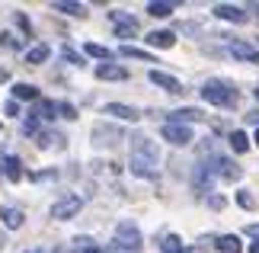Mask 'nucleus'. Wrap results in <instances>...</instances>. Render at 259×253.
<instances>
[{"label": "nucleus", "instance_id": "f257e3e1", "mask_svg": "<svg viewBox=\"0 0 259 253\" xmlns=\"http://www.w3.org/2000/svg\"><path fill=\"white\" fill-rule=\"evenodd\" d=\"M202 99H205V103H211V106L231 109V106H237L240 93H237L234 84H227V80H221V77H211V80H205V84H202Z\"/></svg>", "mask_w": 259, "mask_h": 253}, {"label": "nucleus", "instance_id": "f03ea898", "mask_svg": "<svg viewBox=\"0 0 259 253\" xmlns=\"http://www.w3.org/2000/svg\"><path fill=\"white\" fill-rule=\"evenodd\" d=\"M112 247L118 253H141L144 250L141 228H138L135 221H118V225H115V237H112Z\"/></svg>", "mask_w": 259, "mask_h": 253}, {"label": "nucleus", "instance_id": "7ed1b4c3", "mask_svg": "<svg viewBox=\"0 0 259 253\" xmlns=\"http://www.w3.org/2000/svg\"><path fill=\"white\" fill-rule=\"evenodd\" d=\"M80 208H83V199L77 196V192H67V196H61L52 208H48V215L55 221H71V218L80 215Z\"/></svg>", "mask_w": 259, "mask_h": 253}, {"label": "nucleus", "instance_id": "20e7f679", "mask_svg": "<svg viewBox=\"0 0 259 253\" xmlns=\"http://www.w3.org/2000/svg\"><path fill=\"white\" fill-rule=\"evenodd\" d=\"M132 154L151 160V164H160V148H157V141H151L147 135H135L132 138Z\"/></svg>", "mask_w": 259, "mask_h": 253}, {"label": "nucleus", "instance_id": "39448f33", "mask_svg": "<svg viewBox=\"0 0 259 253\" xmlns=\"http://www.w3.org/2000/svg\"><path fill=\"white\" fill-rule=\"evenodd\" d=\"M160 135H163V141H170L173 148L192 144V128H189V125H173V122H166V125L160 128Z\"/></svg>", "mask_w": 259, "mask_h": 253}, {"label": "nucleus", "instance_id": "423d86ee", "mask_svg": "<svg viewBox=\"0 0 259 253\" xmlns=\"http://www.w3.org/2000/svg\"><path fill=\"white\" fill-rule=\"evenodd\" d=\"M128 170H132V176H138V179H157L160 176V164H151V160H144L138 154L128 157Z\"/></svg>", "mask_w": 259, "mask_h": 253}, {"label": "nucleus", "instance_id": "0eeeda50", "mask_svg": "<svg viewBox=\"0 0 259 253\" xmlns=\"http://www.w3.org/2000/svg\"><path fill=\"white\" fill-rule=\"evenodd\" d=\"M211 13L218 19H224V23H234V26H243L246 19H250V13H246L243 7H237V4H214Z\"/></svg>", "mask_w": 259, "mask_h": 253}, {"label": "nucleus", "instance_id": "6e6552de", "mask_svg": "<svg viewBox=\"0 0 259 253\" xmlns=\"http://www.w3.org/2000/svg\"><path fill=\"white\" fill-rule=\"evenodd\" d=\"M0 176L10 179V183H19L23 179V160L16 154H0Z\"/></svg>", "mask_w": 259, "mask_h": 253}, {"label": "nucleus", "instance_id": "1a4fd4ad", "mask_svg": "<svg viewBox=\"0 0 259 253\" xmlns=\"http://www.w3.org/2000/svg\"><path fill=\"white\" fill-rule=\"evenodd\" d=\"M211 164H214V176H221L224 183H237V179L243 176V170L237 167L234 160H227V157H214Z\"/></svg>", "mask_w": 259, "mask_h": 253}, {"label": "nucleus", "instance_id": "9d476101", "mask_svg": "<svg viewBox=\"0 0 259 253\" xmlns=\"http://www.w3.org/2000/svg\"><path fill=\"white\" fill-rule=\"evenodd\" d=\"M227 52H231L237 61H246V64H259V48L256 45H250V42H240V39H237V42H231L227 45Z\"/></svg>", "mask_w": 259, "mask_h": 253}, {"label": "nucleus", "instance_id": "9b49d317", "mask_svg": "<svg viewBox=\"0 0 259 253\" xmlns=\"http://www.w3.org/2000/svg\"><path fill=\"white\" fill-rule=\"evenodd\" d=\"M147 80H151L154 87H160V90H166V93H183V84H179V80L173 77V74H166V70H151V74H147Z\"/></svg>", "mask_w": 259, "mask_h": 253}, {"label": "nucleus", "instance_id": "f8f14e48", "mask_svg": "<svg viewBox=\"0 0 259 253\" xmlns=\"http://www.w3.org/2000/svg\"><path fill=\"white\" fill-rule=\"evenodd\" d=\"M90 138H93V144H99V148H103V144H115V141H122V128L99 122V125H93V135H90Z\"/></svg>", "mask_w": 259, "mask_h": 253}, {"label": "nucleus", "instance_id": "ddd939ff", "mask_svg": "<svg viewBox=\"0 0 259 253\" xmlns=\"http://www.w3.org/2000/svg\"><path fill=\"white\" fill-rule=\"evenodd\" d=\"M202 116H205L202 109L186 106V109H173V113H166V122H173V125H192V122H198Z\"/></svg>", "mask_w": 259, "mask_h": 253}, {"label": "nucleus", "instance_id": "4468645a", "mask_svg": "<svg viewBox=\"0 0 259 253\" xmlns=\"http://www.w3.org/2000/svg\"><path fill=\"white\" fill-rule=\"evenodd\" d=\"M0 221H4V228L19 231L26 225V215H23V208H16V205H0Z\"/></svg>", "mask_w": 259, "mask_h": 253}, {"label": "nucleus", "instance_id": "2eb2a0df", "mask_svg": "<svg viewBox=\"0 0 259 253\" xmlns=\"http://www.w3.org/2000/svg\"><path fill=\"white\" fill-rule=\"evenodd\" d=\"M144 42L151 48H173L176 45V32L173 29H154V32L144 35Z\"/></svg>", "mask_w": 259, "mask_h": 253}, {"label": "nucleus", "instance_id": "dca6fc26", "mask_svg": "<svg viewBox=\"0 0 259 253\" xmlns=\"http://www.w3.org/2000/svg\"><path fill=\"white\" fill-rule=\"evenodd\" d=\"M103 113H106V116L122 119V122H138V119H141V113H138L135 106H128V103H106Z\"/></svg>", "mask_w": 259, "mask_h": 253}, {"label": "nucleus", "instance_id": "f3484780", "mask_svg": "<svg viewBox=\"0 0 259 253\" xmlns=\"http://www.w3.org/2000/svg\"><path fill=\"white\" fill-rule=\"evenodd\" d=\"M93 74H96L99 80H128V67L106 61V64H96V70H93Z\"/></svg>", "mask_w": 259, "mask_h": 253}, {"label": "nucleus", "instance_id": "a211bd4d", "mask_svg": "<svg viewBox=\"0 0 259 253\" xmlns=\"http://www.w3.org/2000/svg\"><path fill=\"white\" fill-rule=\"evenodd\" d=\"M10 93H13L16 103H32V99H38V87H35V84H23V80H16V84L10 87Z\"/></svg>", "mask_w": 259, "mask_h": 253}, {"label": "nucleus", "instance_id": "6ab92c4d", "mask_svg": "<svg viewBox=\"0 0 259 253\" xmlns=\"http://www.w3.org/2000/svg\"><path fill=\"white\" fill-rule=\"evenodd\" d=\"M52 10L55 13H64V16H87V7L77 4V0H55Z\"/></svg>", "mask_w": 259, "mask_h": 253}, {"label": "nucleus", "instance_id": "aec40b11", "mask_svg": "<svg viewBox=\"0 0 259 253\" xmlns=\"http://www.w3.org/2000/svg\"><path fill=\"white\" fill-rule=\"evenodd\" d=\"M48 58H52V48H48L45 42H38V45H32L26 52V64H32V67H38V64H45Z\"/></svg>", "mask_w": 259, "mask_h": 253}, {"label": "nucleus", "instance_id": "412c9836", "mask_svg": "<svg viewBox=\"0 0 259 253\" xmlns=\"http://www.w3.org/2000/svg\"><path fill=\"white\" fill-rule=\"evenodd\" d=\"M32 119H38V122H52V119H58V103L38 99V103H35V109H32Z\"/></svg>", "mask_w": 259, "mask_h": 253}, {"label": "nucleus", "instance_id": "4be33fe9", "mask_svg": "<svg viewBox=\"0 0 259 253\" xmlns=\"http://www.w3.org/2000/svg\"><path fill=\"white\" fill-rule=\"evenodd\" d=\"M144 10H147V16H154V19H166V16H173L176 7L170 4V0H151Z\"/></svg>", "mask_w": 259, "mask_h": 253}, {"label": "nucleus", "instance_id": "5701e85b", "mask_svg": "<svg viewBox=\"0 0 259 253\" xmlns=\"http://www.w3.org/2000/svg\"><path fill=\"white\" fill-rule=\"evenodd\" d=\"M227 144H231L234 154H246V151H250V135L237 128V131H231V135H227Z\"/></svg>", "mask_w": 259, "mask_h": 253}, {"label": "nucleus", "instance_id": "b1692460", "mask_svg": "<svg viewBox=\"0 0 259 253\" xmlns=\"http://www.w3.org/2000/svg\"><path fill=\"white\" fill-rule=\"evenodd\" d=\"M118 55H122V58H135V61H144V64H157V58H154L151 52L135 48V45H122V48H118Z\"/></svg>", "mask_w": 259, "mask_h": 253}, {"label": "nucleus", "instance_id": "393cba45", "mask_svg": "<svg viewBox=\"0 0 259 253\" xmlns=\"http://www.w3.org/2000/svg\"><path fill=\"white\" fill-rule=\"evenodd\" d=\"M214 247H218V253H243V244L237 234H221Z\"/></svg>", "mask_w": 259, "mask_h": 253}, {"label": "nucleus", "instance_id": "a878e982", "mask_svg": "<svg viewBox=\"0 0 259 253\" xmlns=\"http://www.w3.org/2000/svg\"><path fill=\"white\" fill-rule=\"evenodd\" d=\"M83 55H90V58H99V61H109V58H112V52H109L106 45H99V42H87L83 45Z\"/></svg>", "mask_w": 259, "mask_h": 253}, {"label": "nucleus", "instance_id": "bb28decb", "mask_svg": "<svg viewBox=\"0 0 259 253\" xmlns=\"http://www.w3.org/2000/svg\"><path fill=\"white\" fill-rule=\"evenodd\" d=\"M0 48H10V52H23V39L7 29V32H0Z\"/></svg>", "mask_w": 259, "mask_h": 253}, {"label": "nucleus", "instance_id": "cd10ccee", "mask_svg": "<svg viewBox=\"0 0 259 253\" xmlns=\"http://www.w3.org/2000/svg\"><path fill=\"white\" fill-rule=\"evenodd\" d=\"M55 141H58V144H61V135H58V131H38V135H35V144L38 148H42V151H48V148H52L55 144Z\"/></svg>", "mask_w": 259, "mask_h": 253}, {"label": "nucleus", "instance_id": "c85d7f7f", "mask_svg": "<svg viewBox=\"0 0 259 253\" xmlns=\"http://www.w3.org/2000/svg\"><path fill=\"white\" fill-rule=\"evenodd\" d=\"M109 19H112V26H138V19L132 13H125V10H112Z\"/></svg>", "mask_w": 259, "mask_h": 253}, {"label": "nucleus", "instance_id": "c756f323", "mask_svg": "<svg viewBox=\"0 0 259 253\" xmlns=\"http://www.w3.org/2000/svg\"><path fill=\"white\" fill-rule=\"evenodd\" d=\"M160 250H163V253H183V240H179L176 234H163Z\"/></svg>", "mask_w": 259, "mask_h": 253}, {"label": "nucleus", "instance_id": "7c9ffc66", "mask_svg": "<svg viewBox=\"0 0 259 253\" xmlns=\"http://www.w3.org/2000/svg\"><path fill=\"white\" fill-rule=\"evenodd\" d=\"M237 205L246 208V211H253V208H256V199L250 196V189H240V192H237Z\"/></svg>", "mask_w": 259, "mask_h": 253}, {"label": "nucleus", "instance_id": "2f4dec72", "mask_svg": "<svg viewBox=\"0 0 259 253\" xmlns=\"http://www.w3.org/2000/svg\"><path fill=\"white\" fill-rule=\"evenodd\" d=\"M61 58H64V61H71V64H77V67H83V55H80V52H74L71 45H64V48H61Z\"/></svg>", "mask_w": 259, "mask_h": 253}, {"label": "nucleus", "instance_id": "473e14b6", "mask_svg": "<svg viewBox=\"0 0 259 253\" xmlns=\"http://www.w3.org/2000/svg\"><path fill=\"white\" fill-rule=\"evenodd\" d=\"M138 35V26H115V39H125V42H128V39H135Z\"/></svg>", "mask_w": 259, "mask_h": 253}, {"label": "nucleus", "instance_id": "72a5a7b5", "mask_svg": "<svg viewBox=\"0 0 259 253\" xmlns=\"http://www.w3.org/2000/svg\"><path fill=\"white\" fill-rule=\"evenodd\" d=\"M58 113H61V119H77V106H71V103H58Z\"/></svg>", "mask_w": 259, "mask_h": 253}, {"label": "nucleus", "instance_id": "f704fd0d", "mask_svg": "<svg viewBox=\"0 0 259 253\" xmlns=\"http://www.w3.org/2000/svg\"><path fill=\"white\" fill-rule=\"evenodd\" d=\"M4 113H7L10 119H19V113H23V109H19V103H16V99H10V103L4 106Z\"/></svg>", "mask_w": 259, "mask_h": 253}, {"label": "nucleus", "instance_id": "c9c22d12", "mask_svg": "<svg viewBox=\"0 0 259 253\" xmlns=\"http://www.w3.org/2000/svg\"><path fill=\"white\" fill-rule=\"evenodd\" d=\"M74 247L77 250H90V247H96V244H93V237H74Z\"/></svg>", "mask_w": 259, "mask_h": 253}, {"label": "nucleus", "instance_id": "e433bc0d", "mask_svg": "<svg viewBox=\"0 0 259 253\" xmlns=\"http://www.w3.org/2000/svg\"><path fill=\"white\" fill-rule=\"evenodd\" d=\"M58 176V170H45V173H32L29 179H35V183H42V179H55Z\"/></svg>", "mask_w": 259, "mask_h": 253}, {"label": "nucleus", "instance_id": "4c0bfd02", "mask_svg": "<svg viewBox=\"0 0 259 253\" xmlns=\"http://www.w3.org/2000/svg\"><path fill=\"white\" fill-rule=\"evenodd\" d=\"M208 205H211L214 211H218V208H224V196H208Z\"/></svg>", "mask_w": 259, "mask_h": 253}, {"label": "nucleus", "instance_id": "58836bf2", "mask_svg": "<svg viewBox=\"0 0 259 253\" xmlns=\"http://www.w3.org/2000/svg\"><path fill=\"white\" fill-rule=\"evenodd\" d=\"M16 23H19V29H23V32H32V26H29V19H26L23 13H16Z\"/></svg>", "mask_w": 259, "mask_h": 253}, {"label": "nucleus", "instance_id": "ea45409f", "mask_svg": "<svg viewBox=\"0 0 259 253\" xmlns=\"http://www.w3.org/2000/svg\"><path fill=\"white\" fill-rule=\"evenodd\" d=\"M83 253H118L115 247H90V250H83Z\"/></svg>", "mask_w": 259, "mask_h": 253}, {"label": "nucleus", "instance_id": "a19ab883", "mask_svg": "<svg viewBox=\"0 0 259 253\" xmlns=\"http://www.w3.org/2000/svg\"><path fill=\"white\" fill-rule=\"evenodd\" d=\"M246 122H250V125H256V128H259V109H253V113L246 116Z\"/></svg>", "mask_w": 259, "mask_h": 253}, {"label": "nucleus", "instance_id": "79ce46f5", "mask_svg": "<svg viewBox=\"0 0 259 253\" xmlns=\"http://www.w3.org/2000/svg\"><path fill=\"white\" fill-rule=\"evenodd\" d=\"M246 234H250V237H256V240H259V225H246Z\"/></svg>", "mask_w": 259, "mask_h": 253}, {"label": "nucleus", "instance_id": "37998d69", "mask_svg": "<svg viewBox=\"0 0 259 253\" xmlns=\"http://www.w3.org/2000/svg\"><path fill=\"white\" fill-rule=\"evenodd\" d=\"M52 253H77V247H55Z\"/></svg>", "mask_w": 259, "mask_h": 253}, {"label": "nucleus", "instance_id": "c03bdc74", "mask_svg": "<svg viewBox=\"0 0 259 253\" xmlns=\"http://www.w3.org/2000/svg\"><path fill=\"white\" fill-rule=\"evenodd\" d=\"M250 253H259V240H256V244H250Z\"/></svg>", "mask_w": 259, "mask_h": 253}, {"label": "nucleus", "instance_id": "a18cd8bd", "mask_svg": "<svg viewBox=\"0 0 259 253\" xmlns=\"http://www.w3.org/2000/svg\"><path fill=\"white\" fill-rule=\"evenodd\" d=\"M253 144H256V148H259V128H256V135H253Z\"/></svg>", "mask_w": 259, "mask_h": 253}, {"label": "nucleus", "instance_id": "49530a36", "mask_svg": "<svg viewBox=\"0 0 259 253\" xmlns=\"http://www.w3.org/2000/svg\"><path fill=\"white\" fill-rule=\"evenodd\" d=\"M26 253H42V250H38V247H35V250H26Z\"/></svg>", "mask_w": 259, "mask_h": 253}, {"label": "nucleus", "instance_id": "de8ad7c7", "mask_svg": "<svg viewBox=\"0 0 259 253\" xmlns=\"http://www.w3.org/2000/svg\"><path fill=\"white\" fill-rule=\"evenodd\" d=\"M253 10H256V13H259V4H253Z\"/></svg>", "mask_w": 259, "mask_h": 253}, {"label": "nucleus", "instance_id": "09e8293b", "mask_svg": "<svg viewBox=\"0 0 259 253\" xmlns=\"http://www.w3.org/2000/svg\"><path fill=\"white\" fill-rule=\"evenodd\" d=\"M256 99H259V87H256Z\"/></svg>", "mask_w": 259, "mask_h": 253}, {"label": "nucleus", "instance_id": "8fccbe9b", "mask_svg": "<svg viewBox=\"0 0 259 253\" xmlns=\"http://www.w3.org/2000/svg\"><path fill=\"white\" fill-rule=\"evenodd\" d=\"M0 128H4V122H0Z\"/></svg>", "mask_w": 259, "mask_h": 253}]
</instances>
